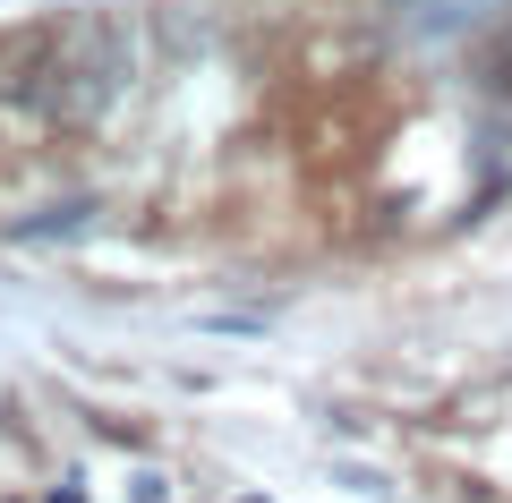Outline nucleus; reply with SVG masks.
<instances>
[{
  "instance_id": "nucleus-1",
  "label": "nucleus",
  "mask_w": 512,
  "mask_h": 503,
  "mask_svg": "<svg viewBox=\"0 0 512 503\" xmlns=\"http://www.w3.org/2000/svg\"><path fill=\"white\" fill-rule=\"evenodd\" d=\"M487 86H495V94H504V103H512V26H504V35H495V52H487Z\"/></svg>"
}]
</instances>
